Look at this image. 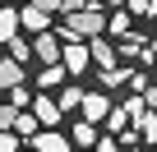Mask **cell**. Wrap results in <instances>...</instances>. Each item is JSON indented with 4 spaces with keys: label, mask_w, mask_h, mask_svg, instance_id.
<instances>
[{
    "label": "cell",
    "mask_w": 157,
    "mask_h": 152,
    "mask_svg": "<svg viewBox=\"0 0 157 152\" xmlns=\"http://www.w3.org/2000/svg\"><path fill=\"white\" fill-rule=\"evenodd\" d=\"M78 111H83V120H106L111 115V102H106V92H83V106H78Z\"/></svg>",
    "instance_id": "cell-7"
},
{
    "label": "cell",
    "mask_w": 157,
    "mask_h": 152,
    "mask_svg": "<svg viewBox=\"0 0 157 152\" xmlns=\"http://www.w3.org/2000/svg\"><path fill=\"white\" fill-rule=\"evenodd\" d=\"M19 23H23V28H28V32L37 37V32H46L51 14H46V9H37V5H23V9H19Z\"/></svg>",
    "instance_id": "cell-8"
},
{
    "label": "cell",
    "mask_w": 157,
    "mask_h": 152,
    "mask_svg": "<svg viewBox=\"0 0 157 152\" xmlns=\"http://www.w3.org/2000/svg\"><path fill=\"white\" fill-rule=\"evenodd\" d=\"M69 143H74V147H83V152H93V147H97V124H93V120H78L74 134H69Z\"/></svg>",
    "instance_id": "cell-10"
},
{
    "label": "cell",
    "mask_w": 157,
    "mask_h": 152,
    "mask_svg": "<svg viewBox=\"0 0 157 152\" xmlns=\"http://www.w3.org/2000/svg\"><path fill=\"white\" fill-rule=\"evenodd\" d=\"M60 51H65V42H60L56 32H37V37H33V55H37L42 65H60Z\"/></svg>",
    "instance_id": "cell-3"
},
{
    "label": "cell",
    "mask_w": 157,
    "mask_h": 152,
    "mask_svg": "<svg viewBox=\"0 0 157 152\" xmlns=\"http://www.w3.org/2000/svg\"><path fill=\"white\" fill-rule=\"evenodd\" d=\"M106 28H111L116 37H125V32H129V9H116V14L106 19Z\"/></svg>",
    "instance_id": "cell-17"
},
{
    "label": "cell",
    "mask_w": 157,
    "mask_h": 152,
    "mask_svg": "<svg viewBox=\"0 0 157 152\" xmlns=\"http://www.w3.org/2000/svg\"><path fill=\"white\" fill-rule=\"evenodd\" d=\"M148 55H152V60H157V37H152V46H148Z\"/></svg>",
    "instance_id": "cell-27"
},
{
    "label": "cell",
    "mask_w": 157,
    "mask_h": 152,
    "mask_svg": "<svg viewBox=\"0 0 157 152\" xmlns=\"http://www.w3.org/2000/svg\"><path fill=\"white\" fill-rule=\"evenodd\" d=\"M65 28H69L74 37H102V32H106V9H102V5H88V9L69 14Z\"/></svg>",
    "instance_id": "cell-1"
},
{
    "label": "cell",
    "mask_w": 157,
    "mask_h": 152,
    "mask_svg": "<svg viewBox=\"0 0 157 152\" xmlns=\"http://www.w3.org/2000/svg\"><path fill=\"white\" fill-rule=\"evenodd\" d=\"M134 152H139V147H134Z\"/></svg>",
    "instance_id": "cell-30"
},
{
    "label": "cell",
    "mask_w": 157,
    "mask_h": 152,
    "mask_svg": "<svg viewBox=\"0 0 157 152\" xmlns=\"http://www.w3.org/2000/svg\"><path fill=\"white\" fill-rule=\"evenodd\" d=\"M14 115H19L14 106H5V102H0V129H14Z\"/></svg>",
    "instance_id": "cell-21"
},
{
    "label": "cell",
    "mask_w": 157,
    "mask_h": 152,
    "mask_svg": "<svg viewBox=\"0 0 157 152\" xmlns=\"http://www.w3.org/2000/svg\"><path fill=\"white\" fill-rule=\"evenodd\" d=\"M152 19H157V0H152Z\"/></svg>",
    "instance_id": "cell-29"
},
{
    "label": "cell",
    "mask_w": 157,
    "mask_h": 152,
    "mask_svg": "<svg viewBox=\"0 0 157 152\" xmlns=\"http://www.w3.org/2000/svg\"><path fill=\"white\" fill-rule=\"evenodd\" d=\"M93 152H116V138H97V147Z\"/></svg>",
    "instance_id": "cell-26"
},
{
    "label": "cell",
    "mask_w": 157,
    "mask_h": 152,
    "mask_svg": "<svg viewBox=\"0 0 157 152\" xmlns=\"http://www.w3.org/2000/svg\"><path fill=\"white\" fill-rule=\"evenodd\" d=\"M23 79H28V74H23V65H19L14 55H5V60H0V88H5V92H10V88H19Z\"/></svg>",
    "instance_id": "cell-9"
},
{
    "label": "cell",
    "mask_w": 157,
    "mask_h": 152,
    "mask_svg": "<svg viewBox=\"0 0 157 152\" xmlns=\"http://www.w3.org/2000/svg\"><path fill=\"white\" fill-rule=\"evenodd\" d=\"M129 79H134V69H102V88H106V92L129 88Z\"/></svg>",
    "instance_id": "cell-14"
},
{
    "label": "cell",
    "mask_w": 157,
    "mask_h": 152,
    "mask_svg": "<svg viewBox=\"0 0 157 152\" xmlns=\"http://www.w3.org/2000/svg\"><path fill=\"white\" fill-rule=\"evenodd\" d=\"M129 14H152V0H125Z\"/></svg>",
    "instance_id": "cell-20"
},
{
    "label": "cell",
    "mask_w": 157,
    "mask_h": 152,
    "mask_svg": "<svg viewBox=\"0 0 157 152\" xmlns=\"http://www.w3.org/2000/svg\"><path fill=\"white\" fill-rule=\"evenodd\" d=\"M37 129H42V124H37L33 111H19V115H14V134H19V138H33Z\"/></svg>",
    "instance_id": "cell-16"
},
{
    "label": "cell",
    "mask_w": 157,
    "mask_h": 152,
    "mask_svg": "<svg viewBox=\"0 0 157 152\" xmlns=\"http://www.w3.org/2000/svg\"><path fill=\"white\" fill-rule=\"evenodd\" d=\"M88 55H93V65H97V69H116V55H120V51H116V42L93 37V42H88Z\"/></svg>",
    "instance_id": "cell-6"
},
{
    "label": "cell",
    "mask_w": 157,
    "mask_h": 152,
    "mask_svg": "<svg viewBox=\"0 0 157 152\" xmlns=\"http://www.w3.org/2000/svg\"><path fill=\"white\" fill-rule=\"evenodd\" d=\"M28 5H37V9H46V14H56V9H65V0H28Z\"/></svg>",
    "instance_id": "cell-22"
},
{
    "label": "cell",
    "mask_w": 157,
    "mask_h": 152,
    "mask_svg": "<svg viewBox=\"0 0 157 152\" xmlns=\"http://www.w3.org/2000/svg\"><path fill=\"white\" fill-rule=\"evenodd\" d=\"M10 106H14V111H23V106H33V92H28V83H19V88H10Z\"/></svg>",
    "instance_id": "cell-18"
},
{
    "label": "cell",
    "mask_w": 157,
    "mask_h": 152,
    "mask_svg": "<svg viewBox=\"0 0 157 152\" xmlns=\"http://www.w3.org/2000/svg\"><path fill=\"white\" fill-rule=\"evenodd\" d=\"M19 9H10V5H0V42H14L19 37Z\"/></svg>",
    "instance_id": "cell-11"
},
{
    "label": "cell",
    "mask_w": 157,
    "mask_h": 152,
    "mask_svg": "<svg viewBox=\"0 0 157 152\" xmlns=\"http://www.w3.org/2000/svg\"><path fill=\"white\" fill-rule=\"evenodd\" d=\"M56 102H60V111L69 115V111L83 106V88H74V83H69V88H60V97H56Z\"/></svg>",
    "instance_id": "cell-15"
},
{
    "label": "cell",
    "mask_w": 157,
    "mask_h": 152,
    "mask_svg": "<svg viewBox=\"0 0 157 152\" xmlns=\"http://www.w3.org/2000/svg\"><path fill=\"white\" fill-rule=\"evenodd\" d=\"M116 111H120L129 124H143V120H148V106H143V97H129V102H120Z\"/></svg>",
    "instance_id": "cell-12"
},
{
    "label": "cell",
    "mask_w": 157,
    "mask_h": 152,
    "mask_svg": "<svg viewBox=\"0 0 157 152\" xmlns=\"http://www.w3.org/2000/svg\"><path fill=\"white\" fill-rule=\"evenodd\" d=\"M143 106H152V111H157V83H148V88H143Z\"/></svg>",
    "instance_id": "cell-25"
},
{
    "label": "cell",
    "mask_w": 157,
    "mask_h": 152,
    "mask_svg": "<svg viewBox=\"0 0 157 152\" xmlns=\"http://www.w3.org/2000/svg\"><path fill=\"white\" fill-rule=\"evenodd\" d=\"M65 79H69V74H65V65H46V69H42V74H37V88H42V92H46V88H60V83H65Z\"/></svg>",
    "instance_id": "cell-13"
},
{
    "label": "cell",
    "mask_w": 157,
    "mask_h": 152,
    "mask_svg": "<svg viewBox=\"0 0 157 152\" xmlns=\"http://www.w3.org/2000/svg\"><path fill=\"white\" fill-rule=\"evenodd\" d=\"M33 115H37V124H42V129H56V124L65 120V111H60V102H51L46 92H42V97H33Z\"/></svg>",
    "instance_id": "cell-4"
},
{
    "label": "cell",
    "mask_w": 157,
    "mask_h": 152,
    "mask_svg": "<svg viewBox=\"0 0 157 152\" xmlns=\"http://www.w3.org/2000/svg\"><path fill=\"white\" fill-rule=\"evenodd\" d=\"M139 129H143V134H148V138H152V143H157V111H152V115H148V120H143V124H139Z\"/></svg>",
    "instance_id": "cell-23"
},
{
    "label": "cell",
    "mask_w": 157,
    "mask_h": 152,
    "mask_svg": "<svg viewBox=\"0 0 157 152\" xmlns=\"http://www.w3.org/2000/svg\"><path fill=\"white\" fill-rule=\"evenodd\" d=\"M10 55H14L19 65H23V60H33V42H23V37H14V42H10Z\"/></svg>",
    "instance_id": "cell-19"
},
{
    "label": "cell",
    "mask_w": 157,
    "mask_h": 152,
    "mask_svg": "<svg viewBox=\"0 0 157 152\" xmlns=\"http://www.w3.org/2000/svg\"><path fill=\"white\" fill-rule=\"evenodd\" d=\"M106 5H125V0H106Z\"/></svg>",
    "instance_id": "cell-28"
},
{
    "label": "cell",
    "mask_w": 157,
    "mask_h": 152,
    "mask_svg": "<svg viewBox=\"0 0 157 152\" xmlns=\"http://www.w3.org/2000/svg\"><path fill=\"white\" fill-rule=\"evenodd\" d=\"M28 147H33V152H74V143H69L65 134H56V129H37Z\"/></svg>",
    "instance_id": "cell-5"
},
{
    "label": "cell",
    "mask_w": 157,
    "mask_h": 152,
    "mask_svg": "<svg viewBox=\"0 0 157 152\" xmlns=\"http://www.w3.org/2000/svg\"><path fill=\"white\" fill-rule=\"evenodd\" d=\"M60 65H65V74H83L88 65H93V55H88V46L83 42H65V51H60Z\"/></svg>",
    "instance_id": "cell-2"
},
{
    "label": "cell",
    "mask_w": 157,
    "mask_h": 152,
    "mask_svg": "<svg viewBox=\"0 0 157 152\" xmlns=\"http://www.w3.org/2000/svg\"><path fill=\"white\" fill-rule=\"evenodd\" d=\"M88 5H93V0H65V9H60V14H78V9H88Z\"/></svg>",
    "instance_id": "cell-24"
}]
</instances>
